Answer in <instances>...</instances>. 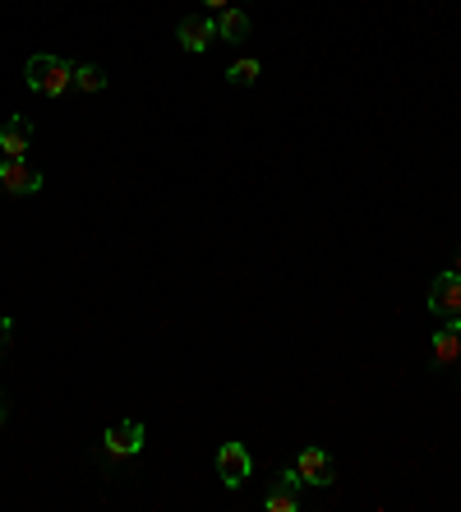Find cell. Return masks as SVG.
Segmentation results:
<instances>
[{"instance_id": "14", "label": "cell", "mask_w": 461, "mask_h": 512, "mask_svg": "<svg viewBox=\"0 0 461 512\" xmlns=\"http://www.w3.org/2000/svg\"><path fill=\"white\" fill-rule=\"evenodd\" d=\"M10 342H14V319H0V360L10 356Z\"/></svg>"}, {"instance_id": "2", "label": "cell", "mask_w": 461, "mask_h": 512, "mask_svg": "<svg viewBox=\"0 0 461 512\" xmlns=\"http://www.w3.org/2000/svg\"><path fill=\"white\" fill-rule=\"evenodd\" d=\"M143 443H148V429L139 420H120V425H107V434H102V453H107V462H130V457L143 453Z\"/></svg>"}, {"instance_id": "16", "label": "cell", "mask_w": 461, "mask_h": 512, "mask_svg": "<svg viewBox=\"0 0 461 512\" xmlns=\"http://www.w3.org/2000/svg\"><path fill=\"white\" fill-rule=\"evenodd\" d=\"M0 429H5V393H0Z\"/></svg>"}, {"instance_id": "15", "label": "cell", "mask_w": 461, "mask_h": 512, "mask_svg": "<svg viewBox=\"0 0 461 512\" xmlns=\"http://www.w3.org/2000/svg\"><path fill=\"white\" fill-rule=\"evenodd\" d=\"M203 5H208V10H226V5H231V0H203Z\"/></svg>"}, {"instance_id": "12", "label": "cell", "mask_w": 461, "mask_h": 512, "mask_svg": "<svg viewBox=\"0 0 461 512\" xmlns=\"http://www.w3.org/2000/svg\"><path fill=\"white\" fill-rule=\"evenodd\" d=\"M74 88L79 93H107V70L102 65H74Z\"/></svg>"}, {"instance_id": "6", "label": "cell", "mask_w": 461, "mask_h": 512, "mask_svg": "<svg viewBox=\"0 0 461 512\" xmlns=\"http://www.w3.org/2000/svg\"><path fill=\"white\" fill-rule=\"evenodd\" d=\"M176 42L185 51H194V56L208 51L217 42V19H208V14H185V19L176 24Z\"/></svg>"}, {"instance_id": "3", "label": "cell", "mask_w": 461, "mask_h": 512, "mask_svg": "<svg viewBox=\"0 0 461 512\" xmlns=\"http://www.w3.org/2000/svg\"><path fill=\"white\" fill-rule=\"evenodd\" d=\"M249 471H254V457H249L245 443H222L217 448V476H222L226 489H240L249 480Z\"/></svg>"}, {"instance_id": "1", "label": "cell", "mask_w": 461, "mask_h": 512, "mask_svg": "<svg viewBox=\"0 0 461 512\" xmlns=\"http://www.w3.org/2000/svg\"><path fill=\"white\" fill-rule=\"evenodd\" d=\"M24 79L37 97H60L65 88H74V65L65 56H33L24 65Z\"/></svg>"}, {"instance_id": "17", "label": "cell", "mask_w": 461, "mask_h": 512, "mask_svg": "<svg viewBox=\"0 0 461 512\" xmlns=\"http://www.w3.org/2000/svg\"><path fill=\"white\" fill-rule=\"evenodd\" d=\"M452 273H461V250H457V259H452Z\"/></svg>"}, {"instance_id": "13", "label": "cell", "mask_w": 461, "mask_h": 512, "mask_svg": "<svg viewBox=\"0 0 461 512\" xmlns=\"http://www.w3.org/2000/svg\"><path fill=\"white\" fill-rule=\"evenodd\" d=\"M254 79H259V60H254V56L236 60V65L226 70V84H231V88H249V84H254Z\"/></svg>"}, {"instance_id": "5", "label": "cell", "mask_w": 461, "mask_h": 512, "mask_svg": "<svg viewBox=\"0 0 461 512\" xmlns=\"http://www.w3.org/2000/svg\"><path fill=\"white\" fill-rule=\"evenodd\" d=\"M429 310L438 319H461V273H438L434 286H429Z\"/></svg>"}, {"instance_id": "4", "label": "cell", "mask_w": 461, "mask_h": 512, "mask_svg": "<svg viewBox=\"0 0 461 512\" xmlns=\"http://www.w3.org/2000/svg\"><path fill=\"white\" fill-rule=\"evenodd\" d=\"M42 180L47 176H42L33 162H24V157H5V162H0V190L5 194H37Z\"/></svg>"}, {"instance_id": "10", "label": "cell", "mask_w": 461, "mask_h": 512, "mask_svg": "<svg viewBox=\"0 0 461 512\" xmlns=\"http://www.w3.org/2000/svg\"><path fill=\"white\" fill-rule=\"evenodd\" d=\"M33 148V120L28 116H10L0 125V153L5 157H24Z\"/></svg>"}, {"instance_id": "9", "label": "cell", "mask_w": 461, "mask_h": 512, "mask_svg": "<svg viewBox=\"0 0 461 512\" xmlns=\"http://www.w3.org/2000/svg\"><path fill=\"white\" fill-rule=\"evenodd\" d=\"M429 356H434V365H457L461 360V319H443V328H438L434 337H429Z\"/></svg>"}, {"instance_id": "8", "label": "cell", "mask_w": 461, "mask_h": 512, "mask_svg": "<svg viewBox=\"0 0 461 512\" xmlns=\"http://www.w3.org/2000/svg\"><path fill=\"white\" fill-rule=\"evenodd\" d=\"M300 485H305V480H300V471H296V466H286L282 476L268 485V494H263V508H268V512H296L300 508Z\"/></svg>"}, {"instance_id": "11", "label": "cell", "mask_w": 461, "mask_h": 512, "mask_svg": "<svg viewBox=\"0 0 461 512\" xmlns=\"http://www.w3.org/2000/svg\"><path fill=\"white\" fill-rule=\"evenodd\" d=\"M249 33H254V19L245 10H236V5L217 10V37L222 42H249Z\"/></svg>"}, {"instance_id": "7", "label": "cell", "mask_w": 461, "mask_h": 512, "mask_svg": "<svg viewBox=\"0 0 461 512\" xmlns=\"http://www.w3.org/2000/svg\"><path fill=\"white\" fill-rule=\"evenodd\" d=\"M296 471H300V480H305V485H314V489H332V485H337V462H332L323 448H305V453L296 457Z\"/></svg>"}]
</instances>
